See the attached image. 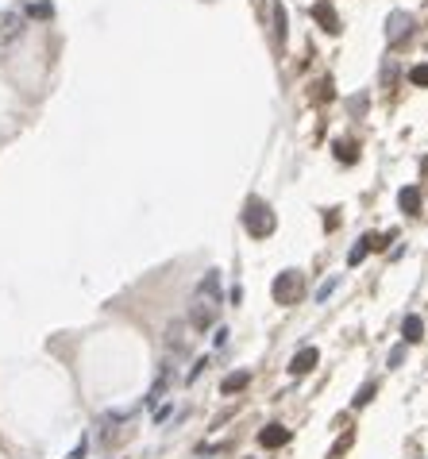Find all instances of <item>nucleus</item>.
<instances>
[{"label":"nucleus","mask_w":428,"mask_h":459,"mask_svg":"<svg viewBox=\"0 0 428 459\" xmlns=\"http://www.w3.org/2000/svg\"><path fill=\"white\" fill-rule=\"evenodd\" d=\"M216 309H220V278H216V270H208L197 282L193 305H189V328L193 332H208L216 324Z\"/></svg>","instance_id":"1"},{"label":"nucleus","mask_w":428,"mask_h":459,"mask_svg":"<svg viewBox=\"0 0 428 459\" xmlns=\"http://www.w3.org/2000/svg\"><path fill=\"white\" fill-rule=\"evenodd\" d=\"M274 224H278V220H274L270 205H266V201H259V197H251V201H247V209H244V228L255 235V239H266V235L274 232Z\"/></svg>","instance_id":"2"},{"label":"nucleus","mask_w":428,"mask_h":459,"mask_svg":"<svg viewBox=\"0 0 428 459\" xmlns=\"http://www.w3.org/2000/svg\"><path fill=\"white\" fill-rule=\"evenodd\" d=\"M270 297L278 305H293L297 297H301V270H282L278 278H274L270 286Z\"/></svg>","instance_id":"3"},{"label":"nucleus","mask_w":428,"mask_h":459,"mask_svg":"<svg viewBox=\"0 0 428 459\" xmlns=\"http://www.w3.org/2000/svg\"><path fill=\"white\" fill-rule=\"evenodd\" d=\"M266 12H270V43H274V50L282 54V50H286V35H290V16H286L282 0H266Z\"/></svg>","instance_id":"4"},{"label":"nucleus","mask_w":428,"mask_h":459,"mask_svg":"<svg viewBox=\"0 0 428 459\" xmlns=\"http://www.w3.org/2000/svg\"><path fill=\"white\" fill-rule=\"evenodd\" d=\"M409 35H413V16H409V12H389V20H386V39H389V47L405 43Z\"/></svg>","instance_id":"5"},{"label":"nucleus","mask_w":428,"mask_h":459,"mask_svg":"<svg viewBox=\"0 0 428 459\" xmlns=\"http://www.w3.org/2000/svg\"><path fill=\"white\" fill-rule=\"evenodd\" d=\"M166 348L174 355H185L189 352V336H185V321H174L170 328H166Z\"/></svg>","instance_id":"6"},{"label":"nucleus","mask_w":428,"mask_h":459,"mask_svg":"<svg viewBox=\"0 0 428 459\" xmlns=\"http://www.w3.org/2000/svg\"><path fill=\"white\" fill-rule=\"evenodd\" d=\"M259 444H263V448H286V444H290V429H286V425H266V429L259 432Z\"/></svg>","instance_id":"7"},{"label":"nucleus","mask_w":428,"mask_h":459,"mask_svg":"<svg viewBox=\"0 0 428 459\" xmlns=\"http://www.w3.org/2000/svg\"><path fill=\"white\" fill-rule=\"evenodd\" d=\"M312 20L321 23L324 31H328V35H336V31H340V16H336V12H332V4H312Z\"/></svg>","instance_id":"8"},{"label":"nucleus","mask_w":428,"mask_h":459,"mask_svg":"<svg viewBox=\"0 0 428 459\" xmlns=\"http://www.w3.org/2000/svg\"><path fill=\"white\" fill-rule=\"evenodd\" d=\"M20 31H23V20L16 16V12H0V43L20 39Z\"/></svg>","instance_id":"9"},{"label":"nucleus","mask_w":428,"mask_h":459,"mask_svg":"<svg viewBox=\"0 0 428 459\" xmlns=\"http://www.w3.org/2000/svg\"><path fill=\"white\" fill-rule=\"evenodd\" d=\"M317 359H321V352H317V348H301V352L290 359V371L293 374H309L312 367H317Z\"/></svg>","instance_id":"10"},{"label":"nucleus","mask_w":428,"mask_h":459,"mask_svg":"<svg viewBox=\"0 0 428 459\" xmlns=\"http://www.w3.org/2000/svg\"><path fill=\"white\" fill-rule=\"evenodd\" d=\"M374 247H382V235H363L359 244L351 247V255H347V263H351V266H359V263H363V259H367V255H370V251H374Z\"/></svg>","instance_id":"11"},{"label":"nucleus","mask_w":428,"mask_h":459,"mask_svg":"<svg viewBox=\"0 0 428 459\" xmlns=\"http://www.w3.org/2000/svg\"><path fill=\"white\" fill-rule=\"evenodd\" d=\"M401 340H405V343H417V340H425V321H420L417 313H409L405 321H401Z\"/></svg>","instance_id":"12"},{"label":"nucleus","mask_w":428,"mask_h":459,"mask_svg":"<svg viewBox=\"0 0 428 459\" xmlns=\"http://www.w3.org/2000/svg\"><path fill=\"white\" fill-rule=\"evenodd\" d=\"M398 205H401V213H405V216H417L420 213V189L417 186H405L398 193Z\"/></svg>","instance_id":"13"},{"label":"nucleus","mask_w":428,"mask_h":459,"mask_svg":"<svg viewBox=\"0 0 428 459\" xmlns=\"http://www.w3.org/2000/svg\"><path fill=\"white\" fill-rule=\"evenodd\" d=\"M336 158H340L343 167H351V162L359 158V147L351 143V139H340V143H336Z\"/></svg>","instance_id":"14"},{"label":"nucleus","mask_w":428,"mask_h":459,"mask_svg":"<svg viewBox=\"0 0 428 459\" xmlns=\"http://www.w3.org/2000/svg\"><path fill=\"white\" fill-rule=\"evenodd\" d=\"M247 382H251V374H247V371H239V374H228V378L220 382V390H224V394H235V390H244Z\"/></svg>","instance_id":"15"},{"label":"nucleus","mask_w":428,"mask_h":459,"mask_svg":"<svg viewBox=\"0 0 428 459\" xmlns=\"http://www.w3.org/2000/svg\"><path fill=\"white\" fill-rule=\"evenodd\" d=\"M336 286H340V278H328V282L317 286V301H328L332 293H336Z\"/></svg>","instance_id":"16"},{"label":"nucleus","mask_w":428,"mask_h":459,"mask_svg":"<svg viewBox=\"0 0 428 459\" xmlns=\"http://www.w3.org/2000/svg\"><path fill=\"white\" fill-rule=\"evenodd\" d=\"M28 16L31 20H47V16H54V8L50 4H28Z\"/></svg>","instance_id":"17"},{"label":"nucleus","mask_w":428,"mask_h":459,"mask_svg":"<svg viewBox=\"0 0 428 459\" xmlns=\"http://www.w3.org/2000/svg\"><path fill=\"white\" fill-rule=\"evenodd\" d=\"M374 390H378V386H374V382H363V390L355 394V398H351V401H355V405H367V401L374 398Z\"/></svg>","instance_id":"18"},{"label":"nucleus","mask_w":428,"mask_h":459,"mask_svg":"<svg viewBox=\"0 0 428 459\" xmlns=\"http://www.w3.org/2000/svg\"><path fill=\"white\" fill-rule=\"evenodd\" d=\"M409 81H413V85H428V62H425V66L409 70Z\"/></svg>","instance_id":"19"},{"label":"nucleus","mask_w":428,"mask_h":459,"mask_svg":"<svg viewBox=\"0 0 428 459\" xmlns=\"http://www.w3.org/2000/svg\"><path fill=\"white\" fill-rule=\"evenodd\" d=\"M401 359H405V348H394V352H389V367H398Z\"/></svg>","instance_id":"20"},{"label":"nucleus","mask_w":428,"mask_h":459,"mask_svg":"<svg viewBox=\"0 0 428 459\" xmlns=\"http://www.w3.org/2000/svg\"><path fill=\"white\" fill-rule=\"evenodd\" d=\"M69 459H85V440H81V444H78V448H74V451H69Z\"/></svg>","instance_id":"21"},{"label":"nucleus","mask_w":428,"mask_h":459,"mask_svg":"<svg viewBox=\"0 0 428 459\" xmlns=\"http://www.w3.org/2000/svg\"><path fill=\"white\" fill-rule=\"evenodd\" d=\"M425 174H428V158H425Z\"/></svg>","instance_id":"22"}]
</instances>
